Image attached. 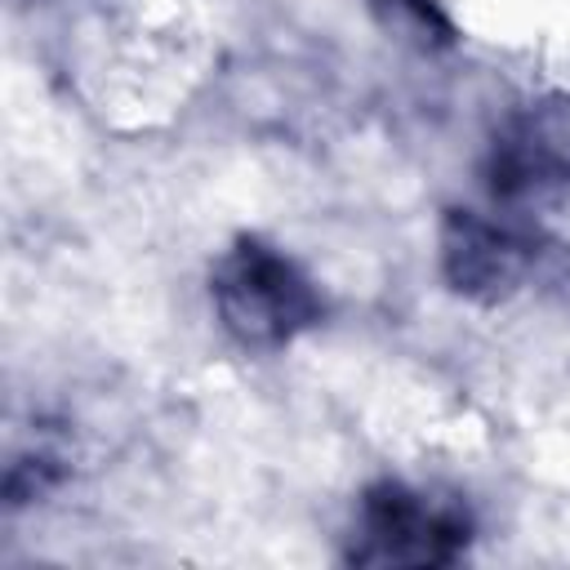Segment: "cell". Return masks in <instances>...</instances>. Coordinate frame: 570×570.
Returning a JSON list of instances; mask_svg holds the SVG:
<instances>
[{
	"label": "cell",
	"mask_w": 570,
	"mask_h": 570,
	"mask_svg": "<svg viewBox=\"0 0 570 570\" xmlns=\"http://www.w3.org/2000/svg\"><path fill=\"white\" fill-rule=\"evenodd\" d=\"M214 294H218L223 321L245 343H281L298 325H307V316L316 312L307 285L289 272V263H281L258 245H240L223 263Z\"/></svg>",
	"instance_id": "obj_1"
},
{
	"label": "cell",
	"mask_w": 570,
	"mask_h": 570,
	"mask_svg": "<svg viewBox=\"0 0 570 570\" xmlns=\"http://www.w3.org/2000/svg\"><path fill=\"white\" fill-rule=\"evenodd\" d=\"M370 539L379 543L374 557L387 561H445L459 543V525L445 517H432L423 503H414L401 490H387L370 503Z\"/></svg>",
	"instance_id": "obj_2"
}]
</instances>
